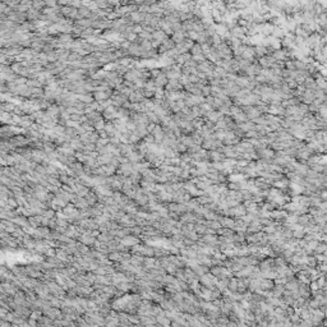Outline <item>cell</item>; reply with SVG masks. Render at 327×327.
<instances>
[{
	"label": "cell",
	"instance_id": "cell-3",
	"mask_svg": "<svg viewBox=\"0 0 327 327\" xmlns=\"http://www.w3.org/2000/svg\"><path fill=\"white\" fill-rule=\"evenodd\" d=\"M91 16H92V12H91L87 7H81L79 9H78V17H79L81 19H83V18H91Z\"/></svg>",
	"mask_w": 327,
	"mask_h": 327
},
{
	"label": "cell",
	"instance_id": "cell-6",
	"mask_svg": "<svg viewBox=\"0 0 327 327\" xmlns=\"http://www.w3.org/2000/svg\"><path fill=\"white\" fill-rule=\"evenodd\" d=\"M192 52H193V54H199V52H201V47H199L198 45L193 46V47H192Z\"/></svg>",
	"mask_w": 327,
	"mask_h": 327
},
{
	"label": "cell",
	"instance_id": "cell-1",
	"mask_svg": "<svg viewBox=\"0 0 327 327\" xmlns=\"http://www.w3.org/2000/svg\"><path fill=\"white\" fill-rule=\"evenodd\" d=\"M61 14L63 16H65L67 19L77 18L78 17V9L72 8V7H63L61 8Z\"/></svg>",
	"mask_w": 327,
	"mask_h": 327
},
{
	"label": "cell",
	"instance_id": "cell-4",
	"mask_svg": "<svg viewBox=\"0 0 327 327\" xmlns=\"http://www.w3.org/2000/svg\"><path fill=\"white\" fill-rule=\"evenodd\" d=\"M46 5V3H43V1H33L32 3V7L37 9V10H41V8L42 7H45Z\"/></svg>",
	"mask_w": 327,
	"mask_h": 327
},
{
	"label": "cell",
	"instance_id": "cell-5",
	"mask_svg": "<svg viewBox=\"0 0 327 327\" xmlns=\"http://www.w3.org/2000/svg\"><path fill=\"white\" fill-rule=\"evenodd\" d=\"M189 59V55H187V54H185V55H180V56H178V61L179 63H184V60H188Z\"/></svg>",
	"mask_w": 327,
	"mask_h": 327
},
{
	"label": "cell",
	"instance_id": "cell-2",
	"mask_svg": "<svg viewBox=\"0 0 327 327\" xmlns=\"http://www.w3.org/2000/svg\"><path fill=\"white\" fill-rule=\"evenodd\" d=\"M155 83L157 86V88H164V86H168L169 81H168L166 74L164 72H161V74L157 78H155Z\"/></svg>",
	"mask_w": 327,
	"mask_h": 327
}]
</instances>
